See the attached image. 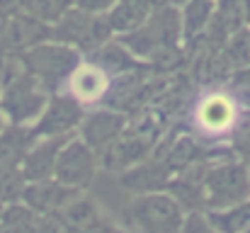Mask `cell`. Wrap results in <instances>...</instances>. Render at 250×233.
I'll return each mask as SVG.
<instances>
[{"mask_svg":"<svg viewBox=\"0 0 250 233\" xmlns=\"http://www.w3.org/2000/svg\"><path fill=\"white\" fill-rule=\"evenodd\" d=\"M197 119H199V124H202L207 131L219 134V131H226V129L233 124V119H236V107H233V102H231L229 97H224V95H211V97H207V100L202 102V107H199V112H197Z\"/></svg>","mask_w":250,"mask_h":233,"instance_id":"6da1fadb","label":"cell"},{"mask_svg":"<svg viewBox=\"0 0 250 233\" xmlns=\"http://www.w3.org/2000/svg\"><path fill=\"white\" fill-rule=\"evenodd\" d=\"M73 90L81 97H85V100L87 97H95V95H100V90H104V78H102V73L97 68L85 66L73 78Z\"/></svg>","mask_w":250,"mask_h":233,"instance_id":"7a4b0ae2","label":"cell"}]
</instances>
